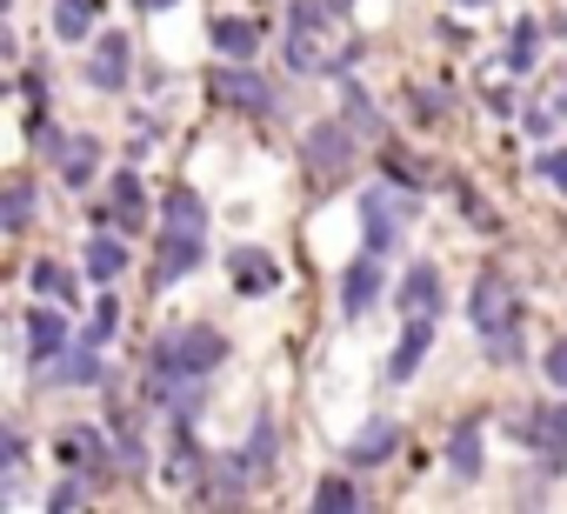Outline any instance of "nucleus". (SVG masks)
I'll return each instance as SVG.
<instances>
[{"label": "nucleus", "instance_id": "f257e3e1", "mask_svg": "<svg viewBox=\"0 0 567 514\" xmlns=\"http://www.w3.org/2000/svg\"><path fill=\"white\" fill-rule=\"evenodd\" d=\"M467 315H474V335H487L494 354H514V321H520V295L501 268H481L474 295H467Z\"/></svg>", "mask_w": 567, "mask_h": 514}, {"label": "nucleus", "instance_id": "f03ea898", "mask_svg": "<svg viewBox=\"0 0 567 514\" xmlns=\"http://www.w3.org/2000/svg\"><path fill=\"white\" fill-rule=\"evenodd\" d=\"M227 361V341L214 328H174L154 341V368H187V374H214Z\"/></svg>", "mask_w": 567, "mask_h": 514}, {"label": "nucleus", "instance_id": "7ed1b4c3", "mask_svg": "<svg viewBox=\"0 0 567 514\" xmlns=\"http://www.w3.org/2000/svg\"><path fill=\"white\" fill-rule=\"evenodd\" d=\"M408 227V201L394 187H368L361 194V234H368V254H388Z\"/></svg>", "mask_w": 567, "mask_h": 514}, {"label": "nucleus", "instance_id": "20e7f679", "mask_svg": "<svg viewBox=\"0 0 567 514\" xmlns=\"http://www.w3.org/2000/svg\"><path fill=\"white\" fill-rule=\"evenodd\" d=\"M207 88H214V101H220V107H240V114H274V88H267L260 74H247V61L220 68Z\"/></svg>", "mask_w": 567, "mask_h": 514}, {"label": "nucleus", "instance_id": "39448f33", "mask_svg": "<svg viewBox=\"0 0 567 514\" xmlns=\"http://www.w3.org/2000/svg\"><path fill=\"white\" fill-rule=\"evenodd\" d=\"M301 154H308V167H315V181H334V174L348 167V154H354V134H348L341 121H328V127H308V141H301Z\"/></svg>", "mask_w": 567, "mask_h": 514}, {"label": "nucleus", "instance_id": "423d86ee", "mask_svg": "<svg viewBox=\"0 0 567 514\" xmlns=\"http://www.w3.org/2000/svg\"><path fill=\"white\" fill-rule=\"evenodd\" d=\"M48 154L61 161V181L68 187H87L94 167H101V141L94 134H48Z\"/></svg>", "mask_w": 567, "mask_h": 514}, {"label": "nucleus", "instance_id": "0eeeda50", "mask_svg": "<svg viewBox=\"0 0 567 514\" xmlns=\"http://www.w3.org/2000/svg\"><path fill=\"white\" fill-rule=\"evenodd\" d=\"M227 275H234L240 295H267V288H280V261H274L267 247H234V254H227Z\"/></svg>", "mask_w": 567, "mask_h": 514}, {"label": "nucleus", "instance_id": "6e6552de", "mask_svg": "<svg viewBox=\"0 0 567 514\" xmlns=\"http://www.w3.org/2000/svg\"><path fill=\"white\" fill-rule=\"evenodd\" d=\"M315 34H321V28L295 21V41H288V61H295V74H348V68H354V54H328Z\"/></svg>", "mask_w": 567, "mask_h": 514}, {"label": "nucleus", "instance_id": "1a4fd4ad", "mask_svg": "<svg viewBox=\"0 0 567 514\" xmlns=\"http://www.w3.org/2000/svg\"><path fill=\"white\" fill-rule=\"evenodd\" d=\"M127 54H134V48H127V34H101V41H94V54H87V81H94V88H107V94H121V88H127V68H134Z\"/></svg>", "mask_w": 567, "mask_h": 514}, {"label": "nucleus", "instance_id": "9d476101", "mask_svg": "<svg viewBox=\"0 0 567 514\" xmlns=\"http://www.w3.org/2000/svg\"><path fill=\"white\" fill-rule=\"evenodd\" d=\"M61 348H68V308L61 301L54 308H34L28 315V354H34V368H48Z\"/></svg>", "mask_w": 567, "mask_h": 514}, {"label": "nucleus", "instance_id": "9b49d317", "mask_svg": "<svg viewBox=\"0 0 567 514\" xmlns=\"http://www.w3.org/2000/svg\"><path fill=\"white\" fill-rule=\"evenodd\" d=\"M427 348H434V315H408L401 348H394V361H388V381H414V368L427 361Z\"/></svg>", "mask_w": 567, "mask_h": 514}, {"label": "nucleus", "instance_id": "f8f14e48", "mask_svg": "<svg viewBox=\"0 0 567 514\" xmlns=\"http://www.w3.org/2000/svg\"><path fill=\"white\" fill-rule=\"evenodd\" d=\"M374 261H381V254H368V261H354V268H348V281H341V308H348L354 321H361V315H368V308H374V301L388 295V275H381Z\"/></svg>", "mask_w": 567, "mask_h": 514}, {"label": "nucleus", "instance_id": "ddd939ff", "mask_svg": "<svg viewBox=\"0 0 567 514\" xmlns=\"http://www.w3.org/2000/svg\"><path fill=\"white\" fill-rule=\"evenodd\" d=\"M207 41H214V54H227V61H254V54H260V28L240 21V14H214Z\"/></svg>", "mask_w": 567, "mask_h": 514}, {"label": "nucleus", "instance_id": "4468645a", "mask_svg": "<svg viewBox=\"0 0 567 514\" xmlns=\"http://www.w3.org/2000/svg\"><path fill=\"white\" fill-rule=\"evenodd\" d=\"M447 467H454V481H481V467H487V441H481V421H461V428L447 434Z\"/></svg>", "mask_w": 567, "mask_h": 514}, {"label": "nucleus", "instance_id": "2eb2a0df", "mask_svg": "<svg viewBox=\"0 0 567 514\" xmlns=\"http://www.w3.org/2000/svg\"><path fill=\"white\" fill-rule=\"evenodd\" d=\"M200 268V240H187V234H161V261H154V288H174L181 275H194Z\"/></svg>", "mask_w": 567, "mask_h": 514}, {"label": "nucleus", "instance_id": "dca6fc26", "mask_svg": "<svg viewBox=\"0 0 567 514\" xmlns=\"http://www.w3.org/2000/svg\"><path fill=\"white\" fill-rule=\"evenodd\" d=\"M161 234H187V240H207V207H200V194H194V187L167 194V207H161Z\"/></svg>", "mask_w": 567, "mask_h": 514}, {"label": "nucleus", "instance_id": "f3484780", "mask_svg": "<svg viewBox=\"0 0 567 514\" xmlns=\"http://www.w3.org/2000/svg\"><path fill=\"white\" fill-rule=\"evenodd\" d=\"M514 441L547 448V454H567V408H534V414L514 428Z\"/></svg>", "mask_w": 567, "mask_h": 514}, {"label": "nucleus", "instance_id": "a211bd4d", "mask_svg": "<svg viewBox=\"0 0 567 514\" xmlns=\"http://www.w3.org/2000/svg\"><path fill=\"white\" fill-rule=\"evenodd\" d=\"M107 14V0H54V41H87Z\"/></svg>", "mask_w": 567, "mask_h": 514}, {"label": "nucleus", "instance_id": "6ab92c4d", "mask_svg": "<svg viewBox=\"0 0 567 514\" xmlns=\"http://www.w3.org/2000/svg\"><path fill=\"white\" fill-rule=\"evenodd\" d=\"M401 308H408V315H441V268H434V261L408 268V281H401Z\"/></svg>", "mask_w": 567, "mask_h": 514}, {"label": "nucleus", "instance_id": "aec40b11", "mask_svg": "<svg viewBox=\"0 0 567 514\" xmlns=\"http://www.w3.org/2000/svg\"><path fill=\"white\" fill-rule=\"evenodd\" d=\"M41 374L61 381V388H94V381H101V354H94V341H87V348H74V354H54Z\"/></svg>", "mask_w": 567, "mask_h": 514}, {"label": "nucleus", "instance_id": "412c9836", "mask_svg": "<svg viewBox=\"0 0 567 514\" xmlns=\"http://www.w3.org/2000/svg\"><path fill=\"white\" fill-rule=\"evenodd\" d=\"M394 448H401V428H394V421H368V428L348 441V461H354V467H368V461H388Z\"/></svg>", "mask_w": 567, "mask_h": 514}, {"label": "nucleus", "instance_id": "4be33fe9", "mask_svg": "<svg viewBox=\"0 0 567 514\" xmlns=\"http://www.w3.org/2000/svg\"><path fill=\"white\" fill-rule=\"evenodd\" d=\"M247 454H220V461H207V494L214 501H247Z\"/></svg>", "mask_w": 567, "mask_h": 514}, {"label": "nucleus", "instance_id": "5701e85b", "mask_svg": "<svg viewBox=\"0 0 567 514\" xmlns=\"http://www.w3.org/2000/svg\"><path fill=\"white\" fill-rule=\"evenodd\" d=\"M121 268H127V240H121V234H94V240H87V275H94V281H114Z\"/></svg>", "mask_w": 567, "mask_h": 514}, {"label": "nucleus", "instance_id": "b1692460", "mask_svg": "<svg viewBox=\"0 0 567 514\" xmlns=\"http://www.w3.org/2000/svg\"><path fill=\"white\" fill-rule=\"evenodd\" d=\"M141 220H147V201H141V181H134V174L121 167V174H114V227H121V234H134Z\"/></svg>", "mask_w": 567, "mask_h": 514}, {"label": "nucleus", "instance_id": "393cba45", "mask_svg": "<svg viewBox=\"0 0 567 514\" xmlns=\"http://www.w3.org/2000/svg\"><path fill=\"white\" fill-rule=\"evenodd\" d=\"M28 281H34V295H41V301H61V308H74V295H81V288H74V275H68V268H54V261H34V275H28Z\"/></svg>", "mask_w": 567, "mask_h": 514}, {"label": "nucleus", "instance_id": "a878e982", "mask_svg": "<svg viewBox=\"0 0 567 514\" xmlns=\"http://www.w3.org/2000/svg\"><path fill=\"white\" fill-rule=\"evenodd\" d=\"M28 220H34V187H28V181H8V201H0V227L21 234Z\"/></svg>", "mask_w": 567, "mask_h": 514}, {"label": "nucleus", "instance_id": "bb28decb", "mask_svg": "<svg viewBox=\"0 0 567 514\" xmlns=\"http://www.w3.org/2000/svg\"><path fill=\"white\" fill-rule=\"evenodd\" d=\"M534 48H540V28H534V21H520V28H514V41H507V68H514V74H527V68H534Z\"/></svg>", "mask_w": 567, "mask_h": 514}, {"label": "nucleus", "instance_id": "cd10ccee", "mask_svg": "<svg viewBox=\"0 0 567 514\" xmlns=\"http://www.w3.org/2000/svg\"><path fill=\"white\" fill-rule=\"evenodd\" d=\"M315 507L348 514V507H361V494H354V481H321V487H315Z\"/></svg>", "mask_w": 567, "mask_h": 514}, {"label": "nucleus", "instance_id": "c85d7f7f", "mask_svg": "<svg viewBox=\"0 0 567 514\" xmlns=\"http://www.w3.org/2000/svg\"><path fill=\"white\" fill-rule=\"evenodd\" d=\"M274 448H280V441H274V421L260 414V421H254V441H247V461H254V467H274Z\"/></svg>", "mask_w": 567, "mask_h": 514}, {"label": "nucleus", "instance_id": "c756f323", "mask_svg": "<svg viewBox=\"0 0 567 514\" xmlns=\"http://www.w3.org/2000/svg\"><path fill=\"white\" fill-rule=\"evenodd\" d=\"M348 121H354L361 134H381V114H374V101H368L361 88H348Z\"/></svg>", "mask_w": 567, "mask_h": 514}, {"label": "nucleus", "instance_id": "7c9ffc66", "mask_svg": "<svg viewBox=\"0 0 567 514\" xmlns=\"http://www.w3.org/2000/svg\"><path fill=\"white\" fill-rule=\"evenodd\" d=\"M114 328H121V308H114V301H101V308H94V321H87V341L101 348V341H114Z\"/></svg>", "mask_w": 567, "mask_h": 514}, {"label": "nucleus", "instance_id": "2f4dec72", "mask_svg": "<svg viewBox=\"0 0 567 514\" xmlns=\"http://www.w3.org/2000/svg\"><path fill=\"white\" fill-rule=\"evenodd\" d=\"M61 454H68V461H94V454H101V441H94V428H74V434L61 441Z\"/></svg>", "mask_w": 567, "mask_h": 514}, {"label": "nucleus", "instance_id": "473e14b6", "mask_svg": "<svg viewBox=\"0 0 567 514\" xmlns=\"http://www.w3.org/2000/svg\"><path fill=\"white\" fill-rule=\"evenodd\" d=\"M540 374H547L554 388H567V341H554V348L540 354Z\"/></svg>", "mask_w": 567, "mask_h": 514}, {"label": "nucleus", "instance_id": "72a5a7b5", "mask_svg": "<svg viewBox=\"0 0 567 514\" xmlns=\"http://www.w3.org/2000/svg\"><path fill=\"white\" fill-rule=\"evenodd\" d=\"M81 501H87V487H81V481H61V487L48 494V507H81Z\"/></svg>", "mask_w": 567, "mask_h": 514}, {"label": "nucleus", "instance_id": "f704fd0d", "mask_svg": "<svg viewBox=\"0 0 567 514\" xmlns=\"http://www.w3.org/2000/svg\"><path fill=\"white\" fill-rule=\"evenodd\" d=\"M534 167H540V174H547V181H554V187H560V194H567V154H540V161H534Z\"/></svg>", "mask_w": 567, "mask_h": 514}, {"label": "nucleus", "instance_id": "c9c22d12", "mask_svg": "<svg viewBox=\"0 0 567 514\" xmlns=\"http://www.w3.org/2000/svg\"><path fill=\"white\" fill-rule=\"evenodd\" d=\"M141 8H147V14H167V8H181V0H141Z\"/></svg>", "mask_w": 567, "mask_h": 514}, {"label": "nucleus", "instance_id": "e433bc0d", "mask_svg": "<svg viewBox=\"0 0 567 514\" xmlns=\"http://www.w3.org/2000/svg\"><path fill=\"white\" fill-rule=\"evenodd\" d=\"M461 8H487V0H461Z\"/></svg>", "mask_w": 567, "mask_h": 514}, {"label": "nucleus", "instance_id": "4c0bfd02", "mask_svg": "<svg viewBox=\"0 0 567 514\" xmlns=\"http://www.w3.org/2000/svg\"><path fill=\"white\" fill-rule=\"evenodd\" d=\"M334 8H341V14H348V8H354V0H334Z\"/></svg>", "mask_w": 567, "mask_h": 514}, {"label": "nucleus", "instance_id": "58836bf2", "mask_svg": "<svg viewBox=\"0 0 567 514\" xmlns=\"http://www.w3.org/2000/svg\"><path fill=\"white\" fill-rule=\"evenodd\" d=\"M560 114H567V94H560Z\"/></svg>", "mask_w": 567, "mask_h": 514}]
</instances>
